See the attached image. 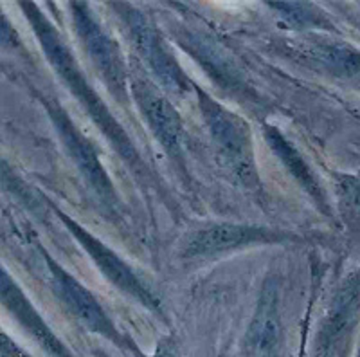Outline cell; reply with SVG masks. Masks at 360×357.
<instances>
[{
    "mask_svg": "<svg viewBox=\"0 0 360 357\" xmlns=\"http://www.w3.org/2000/svg\"><path fill=\"white\" fill-rule=\"evenodd\" d=\"M270 8L281 11L283 17L295 25H323L326 22L319 13H311V6L301 2H279V4H270Z\"/></svg>",
    "mask_w": 360,
    "mask_h": 357,
    "instance_id": "5bb4252c",
    "label": "cell"
},
{
    "mask_svg": "<svg viewBox=\"0 0 360 357\" xmlns=\"http://www.w3.org/2000/svg\"><path fill=\"white\" fill-rule=\"evenodd\" d=\"M54 276V285H56L58 292L63 298L67 305H69L70 311L83 321V323L89 327L92 332L103 334L108 339L115 341L117 345H124V339L121 337V334L117 332V329L114 327L108 316L105 314V311L101 308V305L98 303L96 296L82 284L78 280L70 276L65 269L54 265L53 269Z\"/></svg>",
    "mask_w": 360,
    "mask_h": 357,
    "instance_id": "9c48e42d",
    "label": "cell"
},
{
    "mask_svg": "<svg viewBox=\"0 0 360 357\" xmlns=\"http://www.w3.org/2000/svg\"><path fill=\"white\" fill-rule=\"evenodd\" d=\"M54 119H56L58 128L62 132V137L65 141L67 148H69L70 156L76 161V165H78L86 184L96 193L99 204L114 218H121L123 213H121L119 195L114 188V182L108 177L107 170L99 161L94 144L90 143L82 132H78V128L74 127L72 121L63 112H54Z\"/></svg>",
    "mask_w": 360,
    "mask_h": 357,
    "instance_id": "ba28073f",
    "label": "cell"
},
{
    "mask_svg": "<svg viewBox=\"0 0 360 357\" xmlns=\"http://www.w3.org/2000/svg\"><path fill=\"white\" fill-rule=\"evenodd\" d=\"M74 29L98 70L99 78L110 89L115 101L128 107L130 103V73L121 54L117 42L105 31L86 2H72Z\"/></svg>",
    "mask_w": 360,
    "mask_h": 357,
    "instance_id": "277c9868",
    "label": "cell"
},
{
    "mask_svg": "<svg viewBox=\"0 0 360 357\" xmlns=\"http://www.w3.org/2000/svg\"><path fill=\"white\" fill-rule=\"evenodd\" d=\"M114 8H117V15L127 25L128 37L139 58L164 91L175 96H188L191 92H197V85L189 80L184 69L176 62V58L166 46L162 35L159 33V29L150 20L146 13L131 4H114Z\"/></svg>",
    "mask_w": 360,
    "mask_h": 357,
    "instance_id": "3957f363",
    "label": "cell"
},
{
    "mask_svg": "<svg viewBox=\"0 0 360 357\" xmlns=\"http://www.w3.org/2000/svg\"><path fill=\"white\" fill-rule=\"evenodd\" d=\"M360 308V271L355 278H352L348 284L344 285L342 291L339 292L337 300L333 301V307L330 311L326 325L323 330V349L324 352L332 349L337 341L348 332V327L352 320L356 316Z\"/></svg>",
    "mask_w": 360,
    "mask_h": 357,
    "instance_id": "7c38bea8",
    "label": "cell"
},
{
    "mask_svg": "<svg viewBox=\"0 0 360 357\" xmlns=\"http://www.w3.org/2000/svg\"><path fill=\"white\" fill-rule=\"evenodd\" d=\"M265 139L266 143L270 144V148L274 150L276 156L279 157V161L285 163V166L288 168V172L295 177L299 181V184L303 186L308 193H310L311 197L315 199V202H319L323 204V193H321L319 186L315 182L314 175H311L310 168L307 166L304 159L299 156V152L288 143L285 137H283L281 132L274 127H265Z\"/></svg>",
    "mask_w": 360,
    "mask_h": 357,
    "instance_id": "4fadbf2b",
    "label": "cell"
},
{
    "mask_svg": "<svg viewBox=\"0 0 360 357\" xmlns=\"http://www.w3.org/2000/svg\"><path fill=\"white\" fill-rule=\"evenodd\" d=\"M359 357H360V353H359Z\"/></svg>",
    "mask_w": 360,
    "mask_h": 357,
    "instance_id": "9a60e30c",
    "label": "cell"
},
{
    "mask_svg": "<svg viewBox=\"0 0 360 357\" xmlns=\"http://www.w3.org/2000/svg\"><path fill=\"white\" fill-rule=\"evenodd\" d=\"M176 38L184 51H188L193 60H197L204 67L205 73L211 74L214 82L225 87V91L240 96L245 94L242 74L233 65L231 58L225 56L224 51L213 40H209L207 37L197 33V31H189V29H179Z\"/></svg>",
    "mask_w": 360,
    "mask_h": 357,
    "instance_id": "30bf717a",
    "label": "cell"
},
{
    "mask_svg": "<svg viewBox=\"0 0 360 357\" xmlns=\"http://www.w3.org/2000/svg\"><path fill=\"white\" fill-rule=\"evenodd\" d=\"M62 218L70 233H72V237L78 240L79 246L85 249L86 255L98 265V269L103 273L105 278L110 280L119 291L127 292L134 300L141 301V303L150 308H159V300L155 298L152 289L144 284L141 276L114 249H110L107 244H103L96 234L90 233L86 227H83L78 222H74L70 217L62 215Z\"/></svg>",
    "mask_w": 360,
    "mask_h": 357,
    "instance_id": "52a82bcc",
    "label": "cell"
},
{
    "mask_svg": "<svg viewBox=\"0 0 360 357\" xmlns=\"http://www.w3.org/2000/svg\"><path fill=\"white\" fill-rule=\"evenodd\" d=\"M37 27L38 33H40L41 44H44L47 54H49V60L53 62V65L56 67L58 74H60L63 82L67 83L69 91L78 98V101L82 103V107L85 108V112L90 115V119L98 125V128L101 130L103 136L110 141L112 148L117 152V156L121 157V159L127 163L128 168H130L135 175H139L141 179L150 175L139 150L135 148L134 141L130 139V136L127 134L123 125L119 123L117 119L112 115L110 108L107 107V103L99 98L98 92L94 91V87L90 85L85 73H83L82 67L78 65V62H76V58L72 56L69 47L63 44L60 35H58L53 29V25L47 24L44 18H38Z\"/></svg>",
    "mask_w": 360,
    "mask_h": 357,
    "instance_id": "6da1fadb",
    "label": "cell"
},
{
    "mask_svg": "<svg viewBox=\"0 0 360 357\" xmlns=\"http://www.w3.org/2000/svg\"><path fill=\"white\" fill-rule=\"evenodd\" d=\"M197 101L218 156L245 188H259L254 141L249 125L238 114L197 87Z\"/></svg>",
    "mask_w": 360,
    "mask_h": 357,
    "instance_id": "7a4b0ae2",
    "label": "cell"
},
{
    "mask_svg": "<svg viewBox=\"0 0 360 357\" xmlns=\"http://www.w3.org/2000/svg\"><path fill=\"white\" fill-rule=\"evenodd\" d=\"M288 238H292V234L274 227L221 222L189 233L180 244V256L184 260L214 258L245 247L281 244Z\"/></svg>",
    "mask_w": 360,
    "mask_h": 357,
    "instance_id": "5b68a950",
    "label": "cell"
},
{
    "mask_svg": "<svg viewBox=\"0 0 360 357\" xmlns=\"http://www.w3.org/2000/svg\"><path fill=\"white\" fill-rule=\"evenodd\" d=\"M297 54L317 69L360 85V51L346 44L310 40L301 44Z\"/></svg>",
    "mask_w": 360,
    "mask_h": 357,
    "instance_id": "8fae6325",
    "label": "cell"
},
{
    "mask_svg": "<svg viewBox=\"0 0 360 357\" xmlns=\"http://www.w3.org/2000/svg\"><path fill=\"white\" fill-rule=\"evenodd\" d=\"M130 96L135 99L144 121L153 132L160 146L176 165L186 166V150H188V136L182 123V118L176 112L159 87L141 74H130Z\"/></svg>",
    "mask_w": 360,
    "mask_h": 357,
    "instance_id": "8992f818",
    "label": "cell"
}]
</instances>
